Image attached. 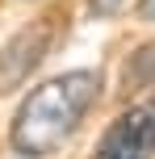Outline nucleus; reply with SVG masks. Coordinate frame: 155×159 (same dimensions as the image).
I'll list each match as a JSON object with an SVG mask.
<instances>
[{"label": "nucleus", "mask_w": 155, "mask_h": 159, "mask_svg": "<svg viewBox=\"0 0 155 159\" xmlns=\"http://www.w3.org/2000/svg\"><path fill=\"white\" fill-rule=\"evenodd\" d=\"M92 159H155V92L109 121Z\"/></svg>", "instance_id": "f03ea898"}, {"label": "nucleus", "mask_w": 155, "mask_h": 159, "mask_svg": "<svg viewBox=\"0 0 155 159\" xmlns=\"http://www.w3.org/2000/svg\"><path fill=\"white\" fill-rule=\"evenodd\" d=\"M139 13L147 17V21H155V0H143V4H139Z\"/></svg>", "instance_id": "423d86ee"}, {"label": "nucleus", "mask_w": 155, "mask_h": 159, "mask_svg": "<svg viewBox=\"0 0 155 159\" xmlns=\"http://www.w3.org/2000/svg\"><path fill=\"white\" fill-rule=\"evenodd\" d=\"M126 0H92V13H101V17H109V13H117Z\"/></svg>", "instance_id": "39448f33"}, {"label": "nucleus", "mask_w": 155, "mask_h": 159, "mask_svg": "<svg viewBox=\"0 0 155 159\" xmlns=\"http://www.w3.org/2000/svg\"><path fill=\"white\" fill-rule=\"evenodd\" d=\"M46 46H50V21H38L34 30H21L4 50H0V88H17L42 63Z\"/></svg>", "instance_id": "7ed1b4c3"}, {"label": "nucleus", "mask_w": 155, "mask_h": 159, "mask_svg": "<svg viewBox=\"0 0 155 159\" xmlns=\"http://www.w3.org/2000/svg\"><path fill=\"white\" fill-rule=\"evenodd\" d=\"M134 80L155 84V42H151V46H143L139 55H134Z\"/></svg>", "instance_id": "20e7f679"}, {"label": "nucleus", "mask_w": 155, "mask_h": 159, "mask_svg": "<svg viewBox=\"0 0 155 159\" xmlns=\"http://www.w3.org/2000/svg\"><path fill=\"white\" fill-rule=\"evenodd\" d=\"M97 96H101L97 71H63V75L46 80V84H38L13 117V130H8L13 151L25 159L55 155L80 130L84 113L97 105Z\"/></svg>", "instance_id": "f257e3e1"}]
</instances>
